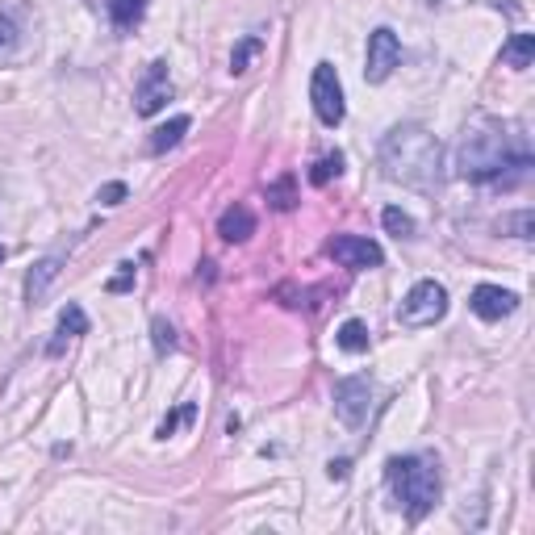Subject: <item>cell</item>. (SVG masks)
<instances>
[{
  "label": "cell",
  "mask_w": 535,
  "mask_h": 535,
  "mask_svg": "<svg viewBox=\"0 0 535 535\" xmlns=\"http://www.w3.org/2000/svg\"><path fill=\"white\" fill-rule=\"evenodd\" d=\"M122 268H126V272L118 276V281H109V289H113V293H122V289H130V276H134V268H130V264H122Z\"/></svg>",
  "instance_id": "cell-27"
},
{
  "label": "cell",
  "mask_w": 535,
  "mask_h": 535,
  "mask_svg": "<svg viewBox=\"0 0 535 535\" xmlns=\"http://www.w3.org/2000/svg\"><path fill=\"white\" fill-rule=\"evenodd\" d=\"M310 101H314L318 122L327 126V130H335V126L343 122V113H347V105H343V84H339V72H335L331 63H318V67H314Z\"/></svg>",
  "instance_id": "cell-5"
},
{
  "label": "cell",
  "mask_w": 535,
  "mask_h": 535,
  "mask_svg": "<svg viewBox=\"0 0 535 535\" xmlns=\"http://www.w3.org/2000/svg\"><path fill=\"white\" fill-rule=\"evenodd\" d=\"M218 235H222L226 243H247V239L255 235V214H251L247 205H230V209H222Z\"/></svg>",
  "instance_id": "cell-11"
},
{
  "label": "cell",
  "mask_w": 535,
  "mask_h": 535,
  "mask_svg": "<svg viewBox=\"0 0 535 535\" xmlns=\"http://www.w3.org/2000/svg\"><path fill=\"white\" fill-rule=\"evenodd\" d=\"M448 314V289L439 281H418L398 306V322L410 331H423V327H435L439 318Z\"/></svg>",
  "instance_id": "cell-4"
},
{
  "label": "cell",
  "mask_w": 535,
  "mask_h": 535,
  "mask_svg": "<svg viewBox=\"0 0 535 535\" xmlns=\"http://www.w3.org/2000/svg\"><path fill=\"white\" fill-rule=\"evenodd\" d=\"M0 260H5V247H0Z\"/></svg>",
  "instance_id": "cell-29"
},
{
  "label": "cell",
  "mask_w": 535,
  "mask_h": 535,
  "mask_svg": "<svg viewBox=\"0 0 535 535\" xmlns=\"http://www.w3.org/2000/svg\"><path fill=\"white\" fill-rule=\"evenodd\" d=\"M17 51V26H13V17L0 13V59H9Z\"/></svg>",
  "instance_id": "cell-22"
},
{
  "label": "cell",
  "mask_w": 535,
  "mask_h": 535,
  "mask_svg": "<svg viewBox=\"0 0 535 535\" xmlns=\"http://www.w3.org/2000/svg\"><path fill=\"white\" fill-rule=\"evenodd\" d=\"M385 481H389V490H393V498H398V506L406 510L410 523L427 519L435 510V502H439V490H444V481H439V464L427 452L393 456L385 464Z\"/></svg>",
  "instance_id": "cell-3"
},
{
  "label": "cell",
  "mask_w": 535,
  "mask_h": 535,
  "mask_svg": "<svg viewBox=\"0 0 535 535\" xmlns=\"http://www.w3.org/2000/svg\"><path fill=\"white\" fill-rule=\"evenodd\" d=\"M469 306H473L477 318L498 322V318H506V314L519 310V297L510 293V289H502V285H477L473 297H469Z\"/></svg>",
  "instance_id": "cell-10"
},
{
  "label": "cell",
  "mask_w": 535,
  "mask_h": 535,
  "mask_svg": "<svg viewBox=\"0 0 535 535\" xmlns=\"http://www.w3.org/2000/svg\"><path fill=\"white\" fill-rule=\"evenodd\" d=\"M268 197H272V205H276V209H293V180H281Z\"/></svg>",
  "instance_id": "cell-24"
},
{
  "label": "cell",
  "mask_w": 535,
  "mask_h": 535,
  "mask_svg": "<svg viewBox=\"0 0 535 535\" xmlns=\"http://www.w3.org/2000/svg\"><path fill=\"white\" fill-rule=\"evenodd\" d=\"M180 418H193V406H184L180 414H168V418H164V423H159V439H168V435L176 431V423H180Z\"/></svg>",
  "instance_id": "cell-26"
},
{
  "label": "cell",
  "mask_w": 535,
  "mask_h": 535,
  "mask_svg": "<svg viewBox=\"0 0 535 535\" xmlns=\"http://www.w3.org/2000/svg\"><path fill=\"white\" fill-rule=\"evenodd\" d=\"M255 51H260V38H243V42L235 46V55H230V72H235V76H243Z\"/></svg>",
  "instance_id": "cell-19"
},
{
  "label": "cell",
  "mask_w": 535,
  "mask_h": 535,
  "mask_svg": "<svg viewBox=\"0 0 535 535\" xmlns=\"http://www.w3.org/2000/svg\"><path fill=\"white\" fill-rule=\"evenodd\" d=\"M97 201H101V205H122V201H126V184H118V180L105 184V189L97 193Z\"/></svg>",
  "instance_id": "cell-25"
},
{
  "label": "cell",
  "mask_w": 535,
  "mask_h": 535,
  "mask_svg": "<svg viewBox=\"0 0 535 535\" xmlns=\"http://www.w3.org/2000/svg\"><path fill=\"white\" fill-rule=\"evenodd\" d=\"M381 168L393 184L435 193L444 184V147L423 126H393L381 138Z\"/></svg>",
  "instance_id": "cell-2"
},
{
  "label": "cell",
  "mask_w": 535,
  "mask_h": 535,
  "mask_svg": "<svg viewBox=\"0 0 535 535\" xmlns=\"http://www.w3.org/2000/svg\"><path fill=\"white\" fill-rule=\"evenodd\" d=\"M59 268H63V255H46V260H38L30 268V276H26V301H30V306H38V301L46 297V289L55 285Z\"/></svg>",
  "instance_id": "cell-12"
},
{
  "label": "cell",
  "mask_w": 535,
  "mask_h": 535,
  "mask_svg": "<svg viewBox=\"0 0 535 535\" xmlns=\"http://www.w3.org/2000/svg\"><path fill=\"white\" fill-rule=\"evenodd\" d=\"M189 126H193V122L184 118V113H180V118H172L168 126H159V130L151 134V143H147V147H151V155H164V151H172V147L180 143V138L189 134Z\"/></svg>",
  "instance_id": "cell-14"
},
{
  "label": "cell",
  "mask_w": 535,
  "mask_h": 535,
  "mask_svg": "<svg viewBox=\"0 0 535 535\" xmlns=\"http://www.w3.org/2000/svg\"><path fill=\"white\" fill-rule=\"evenodd\" d=\"M164 101H172V80H168V63H151L147 76L138 80V92H134V109L143 113V118H151V113L164 109Z\"/></svg>",
  "instance_id": "cell-8"
},
{
  "label": "cell",
  "mask_w": 535,
  "mask_h": 535,
  "mask_svg": "<svg viewBox=\"0 0 535 535\" xmlns=\"http://www.w3.org/2000/svg\"><path fill=\"white\" fill-rule=\"evenodd\" d=\"M327 251H331V260L343 264V268H377L385 260V251L372 239H360V235H335Z\"/></svg>",
  "instance_id": "cell-9"
},
{
  "label": "cell",
  "mask_w": 535,
  "mask_h": 535,
  "mask_svg": "<svg viewBox=\"0 0 535 535\" xmlns=\"http://www.w3.org/2000/svg\"><path fill=\"white\" fill-rule=\"evenodd\" d=\"M402 63V42L389 26L368 34V55H364V80L368 84H385L393 76V67Z\"/></svg>",
  "instance_id": "cell-6"
},
{
  "label": "cell",
  "mask_w": 535,
  "mask_h": 535,
  "mask_svg": "<svg viewBox=\"0 0 535 535\" xmlns=\"http://www.w3.org/2000/svg\"><path fill=\"white\" fill-rule=\"evenodd\" d=\"M339 172H343V155L335 151V155H322V159H318L314 172H310V180H314V184H327V180L339 176Z\"/></svg>",
  "instance_id": "cell-20"
},
{
  "label": "cell",
  "mask_w": 535,
  "mask_h": 535,
  "mask_svg": "<svg viewBox=\"0 0 535 535\" xmlns=\"http://www.w3.org/2000/svg\"><path fill=\"white\" fill-rule=\"evenodd\" d=\"M368 410H372V381L368 377H343L335 385V414L347 427H364Z\"/></svg>",
  "instance_id": "cell-7"
},
{
  "label": "cell",
  "mask_w": 535,
  "mask_h": 535,
  "mask_svg": "<svg viewBox=\"0 0 535 535\" xmlns=\"http://www.w3.org/2000/svg\"><path fill=\"white\" fill-rule=\"evenodd\" d=\"M456 168L464 180H498L502 172H523L531 168V151H527V134L510 122L498 118H473V126L464 130L460 151H456Z\"/></svg>",
  "instance_id": "cell-1"
},
{
  "label": "cell",
  "mask_w": 535,
  "mask_h": 535,
  "mask_svg": "<svg viewBox=\"0 0 535 535\" xmlns=\"http://www.w3.org/2000/svg\"><path fill=\"white\" fill-rule=\"evenodd\" d=\"M151 335H155V352L159 356H168L172 347H176V331H172V322H164V318L151 322Z\"/></svg>",
  "instance_id": "cell-21"
},
{
  "label": "cell",
  "mask_w": 535,
  "mask_h": 535,
  "mask_svg": "<svg viewBox=\"0 0 535 535\" xmlns=\"http://www.w3.org/2000/svg\"><path fill=\"white\" fill-rule=\"evenodd\" d=\"M502 230H515V239H531V209H523L515 218H502Z\"/></svg>",
  "instance_id": "cell-23"
},
{
  "label": "cell",
  "mask_w": 535,
  "mask_h": 535,
  "mask_svg": "<svg viewBox=\"0 0 535 535\" xmlns=\"http://www.w3.org/2000/svg\"><path fill=\"white\" fill-rule=\"evenodd\" d=\"M327 473H331V481H343V477H347V460H331Z\"/></svg>",
  "instance_id": "cell-28"
},
{
  "label": "cell",
  "mask_w": 535,
  "mask_h": 535,
  "mask_svg": "<svg viewBox=\"0 0 535 535\" xmlns=\"http://www.w3.org/2000/svg\"><path fill=\"white\" fill-rule=\"evenodd\" d=\"M381 222H385L389 235H398V239H410V235H414V218H410V214H402V209H393V205L381 214Z\"/></svg>",
  "instance_id": "cell-18"
},
{
  "label": "cell",
  "mask_w": 535,
  "mask_h": 535,
  "mask_svg": "<svg viewBox=\"0 0 535 535\" xmlns=\"http://www.w3.org/2000/svg\"><path fill=\"white\" fill-rule=\"evenodd\" d=\"M59 335H63V339L88 335V314H84L80 306H67V310L59 314ZM63 339H59V347H63ZM59 347H55V352H59Z\"/></svg>",
  "instance_id": "cell-17"
},
{
  "label": "cell",
  "mask_w": 535,
  "mask_h": 535,
  "mask_svg": "<svg viewBox=\"0 0 535 535\" xmlns=\"http://www.w3.org/2000/svg\"><path fill=\"white\" fill-rule=\"evenodd\" d=\"M143 9H147L143 0H109V17H113V26H118L122 34L143 21Z\"/></svg>",
  "instance_id": "cell-16"
},
{
  "label": "cell",
  "mask_w": 535,
  "mask_h": 535,
  "mask_svg": "<svg viewBox=\"0 0 535 535\" xmlns=\"http://www.w3.org/2000/svg\"><path fill=\"white\" fill-rule=\"evenodd\" d=\"M335 343L343 347V352L364 356V352H368V327H364L360 318H347L343 327H339V335H335Z\"/></svg>",
  "instance_id": "cell-15"
},
{
  "label": "cell",
  "mask_w": 535,
  "mask_h": 535,
  "mask_svg": "<svg viewBox=\"0 0 535 535\" xmlns=\"http://www.w3.org/2000/svg\"><path fill=\"white\" fill-rule=\"evenodd\" d=\"M531 59H535V34H515V38L502 46V63L515 67V72L531 67Z\"/></svg>",
  "instance_id": "cell-13"
}]
</instances>
